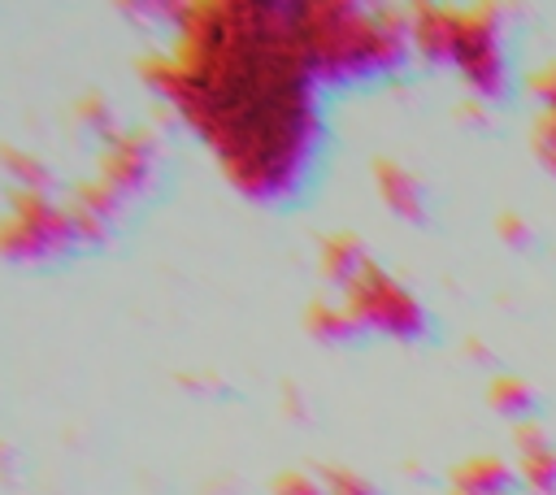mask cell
I'll use <instances>...</instances> for the list:
<instances>
[{
	"label": "cell",
	"instance_id": "4fadbf2b",
	"mask_svg": "<svg viewBox=\"0 0 556 495\" xmlns=\"http://www.w3.org/2000/svg\"><path fill=\"white\" fill-rule=\"evenodd\" d=\"M0 169L13 178V191H48V187H52L48 165H43L35 152H26V148L4 143V148H0Z\"/></svg>",
	"mask_w": 556,
	"mask_h": 495
},
{
	"label": "cell",
	"instance_id": "9c48e42d",
	"mask_svg": "<svg viewBox=\"0 0 556 495\" xmlns=\"http://www.w3.org/2000/svg\"><path fill=\"white\" fill-rule=\"evenodd\" d=\"M517 469L500 456H469L452 469V495H513Z\"/></svg>",
	"mask_w": 556,
	"mask_h": 495
},
{
	"label": "cell",
	"instance_id": "ac0fdd59",
	"mask_svg": "<svg viewBox=\"0 0 556 495\" xmlns=\"http://www.w3.org/2000/svg\"><path fill=\"white\" fill-rule=\"evenodd\" d=\"M269 495H326L321 478L317 473H300V469H287L274 478V491Z\"/></svg>",
	"mask_w": 556,
	"mask_h": 495
},
{
	"label": "cell",
	"instance_id": "9a60e30c",
	"mask_svg": "<svg viewBox=\"0 0 556 495\" xmlns=\"http://www.w3.org/2000/svg\"><path fill=\"white\" fill-rule=\"evenodd\" d=\"M317 478H321L326 495H382L365 473H356L348 465H326V469H317Z\"/></svg>",
	"mask_w": 556,
	"mask_h": 495
},
{
	"label": "cell",
	"instance_id": "ffe728a7",
	"mask_svg": "<svg viewBox=\"0 0 556 495\" xmlns=\"http://www.w3.org/2000/svg\"><path fill=\"white\" fill-rule=\"evenodd\" d=\"M513 443H517L521 456H534V452H547V447H552V439H547V430H543L539 421L517 426V430H513Z\"/></svg>",
	"mask_w": 556,
	"mask_h": 495
},
{
	"label": "cell",
	"instance_id": "d6986e66",
	"mask_svg": "<svg viewBox=\"0 0 556 495\" xmlns=\"http://www.w3.org/2000/svg\"><path fill=\"white\" fill-rule=\"evenodd\" d=\"M495 230H500V239H504L508 248H530V243H534V230H530V221H526L521 213H500V217H495Z\"/></svg>",
	"mask_w": 556,
	"mask_h": 495
},
{
	"label": "cell",
	"instance_id": "8992f818",
	"mask_svg": "<svg viewBox=\"0 0 556 495\" xmlns=\"http://www.w3.org/2000/svg\"><path fill=\"white\" fill-rule=\"evenodd\" d=\"M161 169V148L148 130H117L109 143H104V156H100V169L91 174L100 187H109L122 204H130L135 195H143L152 187Z\"/></svg>",
	"mask_w": 556,
	"mask_h": 495
},
{
	"label": "cell",
	"instance_id": "7a4b0ae2",
	"mask_svg": "<svg viewBox=\"0 0 556 495\" xmlns=\"http://www.w3.org/2000/svg\"><path fill=\"white\" fill-rule=\"evenodd\" d=\"M295 48L317 87H352L395 74L408 52V9L356 0H300L291 4Z\"/></svg>",
	"mask_w": 556,
	"mask_h": 495
},
{
	"label": "cell",
	"instance_id": "3957f363",
	"mask_svg": "<svg viewBox=\"0 0 556 495\" xmlns=\"http://www.w3.org/2000/svg\"><path fill=\"white\" fill-rule=\"evenodd\" d=\"M83 248V234L70 217V204L48 191H9V213L0 217V256L13 265L61 261Z\"/></svg>",
	"mask_w": 556,
	"mask_h": 495
},
{
	"label": "cell",
	"instance_id": "5b68a950",
	"mask_svg": "<svg viewBox=\"0 0 556 495\" xmlns=\"http://www.w3.org/2000/svg\"><path fill=\"white\" fill-rule=\"evenodd\" d=\"M343 304L352 308V317L365 326V330H378L387 339H400V343H417L430 334V313L426 304L395 278L387 274L378 261L343 291Z\"/></svg>",
	"mask_w": 556,
	"mask_h": 495
},
{
	"label": "cell",
	"instance_id": "30bf717a",
	"mask_svg": "<svg viewBox=\"0 0 556 495\" xmlns=\"http://www.w3.org/2000/svg\"><path fill=\"white\" fill-rule=\"evenodd\" d=\"M369 265H374V256L365 252V243L356 234H326V243H321V274H326L330 287L348 291Z\"/></svg>",
	"mask_w": 556,
	"mask_h": 495
},
{
	"label": "cell",
	"instance_id": "6da1fadb",
	"mask_svg": "<svg viewBox=\"0 0 556 495\" xmlns=\"http://www.w3.org/2000/svg\"><path fill=\"white\" fill-rule=\"evenodd\" d=\"M174 43L139 74L217 156L222 178L252 204L304 191L321 148L317 82L295 48L291 4H174Z\"/></svg>",
	"mask_w": 556,
	"mask_h": 495
},
{
	"label": "cell",
	"instance_id": "8fae6325",
	"mask_svg": "<svg viewBox=\"0 0 556 495\" xmlns=\"http://www.w3.org/2000/svg\"><path fill=\"white\" fill-rule=\"evenodd\" d=\"M304 326H308V334H313L317 343H352V339L365 334V326L352 317V308H348L343 300H339V304H326V300L308 304Z\"/></svg>",
	"mask_w": 556,
	"mask_h": 495
},
{
	"label": "cell",
	"instance_id": "5bb4252c",
	"mask_svg": "<svg viewBox=\"0 0 556 495\" xmlns=\"http://www.w3.org/2000/svg\"><path fill=\"white\" fill-rule=\"evenodd\" d=\"M517 478H521L534 495H556V447L534 452V456H521V460H517Z\"/></svg>",
	"mask_w": 556,
	"mask_h": 495
},
{
	"label": "cell",
	"instance_id": "2e32d148",
	"mask_svg": "<svg viewBox=\"0 0 556 495\" xmlns=\"http://www.w3.org/2000/svg\"><path fill=\"white\" fill-rule=\"evenodd\" d=\"M530 148L543 161V169L556 178V113H539V122L530 130Z\"/></svg>",
	"mask_w": 556,
	"mask_h": 495
},
{
	"label": "cell",
	"instance_id": "52a82bcc",
	"mask_svg": "<svg viewBox=\"0 0 556 495\" xmlns=\"http://www.w3.org/2000/svg\"><path fill=\"white\" fill-rule=\"evenodd\" d=\"M456 30H460V9H447V4H413L408 9L413 52L430 65H452Z\"/></svg>",
	"mask_w": 556,
	"mask_h": 495
},
{
	"label": "cell",
	"instance_id": "7c38bea8",
	"mask_svg": "<svg viewBox=\"0 0 556 495\" xmlns=\"http://www.w3.org/2000/svg\"><path fill=\"white\" fill-rule=\"evenodd\" d=\"M486 404H491L500 417L526 426V421H534V404H539V395H534V386H530L526 378H517V373H500V378H491V386H486Z\"/></svg>",
	"mask_w": 556,
	"mask_h": 495
},
{
	"label": "cell",
	"instance_id": "277c9868",
	"mask_svg": "<svg viewBox=\"0 0 556 495\" xmlns=\"http://www.w3.org/2000/svg\"><path fill=\"white\" fill-rule=\"evenodd\" d=\"M452 69L478 96V104H495L508 96V48H504V17L495 4L460 9Z\"/></svg>",
	"mask_w": 556,
	"mask_h": 495
},
{
	"label": "cell",
	"instance_id": "e0dca14e",
	"mask_svg": "<svg viewBox=\"0 0 556 495\" xmlns=\"http://www.w3.org/2000/svg\"><path fill=\"white\" fill-rule=\"evenodd\" d=\"M526 91L534 96V104H539L543 113H556V61L543 65V69H534V74L526 78Z\"/></svg>",
	"mask_w": 556,
	"mask_h": 495
},
{
	"label": "cell",
	"instance_id": "ba28073f",
	"mask_svg": "<svg viewBox=\"0 0 556 495\" xmlns=\"http://www.w3.org/2000/svg\"><path fill=\"white\" fill-rule=\"evenodd\" d=\"M374 187H378L382 204H387L400 221H426V213H430V204H426V182H421L408 165H400V161H391V156H378V161H374Z\"/></svg>",
	"mask_w": 556,
	"mask_h": 495
}]
</instances>
